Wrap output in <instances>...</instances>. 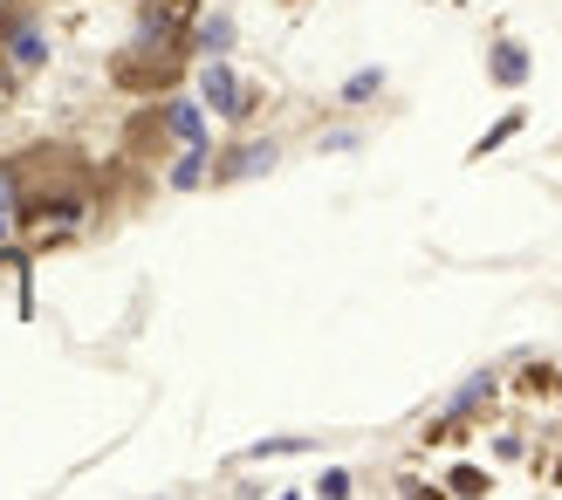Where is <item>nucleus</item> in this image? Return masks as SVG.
I'll list each match as a JSON object with an SVG mask.
<instances>
[{"label":"nucleus","mask_w":562,"mask_h":500,"mask_svg":"<svg viewBox=\"0 0 562 500\" xmlns=\"http://www.w3.org/2000/svg\"><path fill=\"white\" fill-rule=\"evenodd\" d=\"M227 42H234V21H227V14H220V21H206V27H200V48H206V55H220V48H227Z\"/></svg>","instance_id":"12"},{"label":"nucleus","mask_w":562,"mask_h":500,"mask_svg":"<svg viewBox=\"0 0 562 500\" xmlns=\"http://www.w3.org/2000/svg\"><path fill=\"white\" fill-rule=\"evenodd\" d=\"M487 69H494V82H501V90H521V82H528V48H521V42H494Z\"/></svg>","instance_id":"8"},{"label":"nucleus","mask_w":562,"mask_h":500,"mask_svg":"<svg viewBox=\"0 0 562 500\" xmlns=\"http://www.w3.org/2000/svg\"><path fill=\"white\" fill-rule=\"evenodd\" d=\"M0 309H8V316H27V261L8 254V247H0Z\"/></svg>","instance_id":"7"},{"label":"nucleus","mask_w":562,"mask_h":500,"mask_svg":"<svg viewBox=\"0 0 562 500\" xmlns=\"http://www.w3.org/2000/svg\"><path fill=\"white\" fill-rule=\"evenodd\" d=\"M481 398H494V384H487V377H481V384H467V391L453 398V411H473V405H481Z\"/></svg>","instance_id":"15"},{"label":"nucleus","mask_w":562,"mask_h":500,"mask_svg":"<svg viewBox=\"0 0 562 500\" xmlns=\"http://www.w3.org/2000/svg\"><path fill=\"white\" fill-rule=\"evenodd\" d=\"M268 164H274V145H234L227 158H220L213 164V185H234V179H255V172H268Z\"/></svg>","instance_id":"5"},{"label":"nucleus","mask_w":562,"mask_h":500,"mask_svg":"<svg viewBox=\"0 0 562 500\" xmlns=\"http://www.w3.org/2000/svg\"><path fill=\"white\" fill-rule=\"evenodd\" d=\"M200 21V0H145V35L186 42V27Z\"/></svg>","instance_id":"4"},{"label":"nucleus","mask_w":562,"mask_h":500,"mask_svg":"<svg viewBox=\"0 0 562 500\" xmlns=\"http://www.w3.org/2000/svg\"><path fill=\"white\" fill-rule=\"evenodd\" d=\"M186 76V42H165V35H137L117 63H110V82L131 96H158Z\"/></svg>","instance_id":"1"},{"label":"nucleus","mask_w":562,"mask_h":500,"mask_svg":"<svg viewBox=\"0 0 562 500\" xmlns=\"http://www.w3.org/2000/svg\"><path fill=\"white\" fill-rule=\"evenodd\" d=\"M515 130H521V117H508V124H494V130L481 137V145H473V158H487L494 145H508V137H515Z\"/></svg>","instance_id":"14"},{"label":"nucleus","mask_w":562,"mask_h":500,"mask_svg":"<svg viewBox=\"0 0 562 500\" xmlns=\"http://www.w3.org/2000/svg\"><path fill=\"white\" fill-rule=\"evenodd\" d=\"M384 90V69H357L350 82H344V103H371Z\"/></svg>","instance_id":"11"},{"label":"nucleus","mask_w":562,"mask_h":500,"mask_svg":"<svg viewBox=\"0 0 562 500\" xmlns=\"http://www.w3.org/2000/svg\"><path fill=\"white\" fill-rule=\"evenodd\" d=\"M206 172H213L206 145H179V158H172V172H165V179H172L179 192H200V185H206Z\"/></svg>","instance_id":"9"},{"label":"nucleus","mask_w":562,"mask_h":500,"mask_svg":"<svg viewBox=\"0 0 562 500\" xmlns=\"http://www.w3.org/2000/svg\"><path fill=\"white\" fill-rule=\"evenodd\" d=\"M446 487H453V493H487V474H473V466H453V480H446Z\"/></svg>","instance_id":"13"},{"label":"nucleus","mask_w":562,"mask_h":500,"mask_svg":"<svg viewBox=\"0 0 562 500\" xmlns=\"http://www.w3.org/2000/svg\"><path fill=\"white\" fill-rule=\"evenodd\" d=\"M316 493H329V500H344V493H350V474H323V487H316Z\"/></svg>","instance_id":"16"},{"label":"nucleus","mask_w":562,"mask_h":500,"mask_svg":"<svg viewBox=\"0 0 562 500\" xmlns=\"http://www.w3.org/2000/svg\"><path fill=\"white\" fill-rule=\"evenodd\" d=\"M0 42H8V55H14V69H21V76L48 63V35H42L35 21H27V0H8V8H0Z\"/></svg>","instance_id":"3"},{"label":"nucleus","mask_w":562,"mask_h":500,"mask_svg":"<svg viewBox=\"0 0 562 500\" xmlns=\"http://www.w3.org/2000/svg\"><path fill=\"white\" fill-rule=\"evenodd\" d=\"M14 234H21V206H14V179L0 172V247H14Z\"/></svg>","instance_id":"10"},{"label":"nucleus","mask_w":562,"mask_h":500,"mask_svg":"<svg viewBox=\"0 0 562 500\" xmlns=\"http://www.w3.org/2000/svg\"><path fill=\"white\" fill-rule=\"evenodd\" d=\"M200 103H213V110H220L227 124H247V117L261 110V90H255V82H240L227 63H220V55H206V76H200Z\"/></svg>","instance_id":"2"},{"label":"nucleus","mask_w":562,"mask_h":500,"mask_svg":"<svg viewBox=\"0 0 562 500\" xmlns=\"http://www.w3.org/2000/svg\"><path fill=\"white\" fill-rule=\"evenodd\" d=\"M158 117H165V137H179V145H206V110L200 103H179L172 96Z\"/></svg>","instance_id":"6"}]
</instances>
